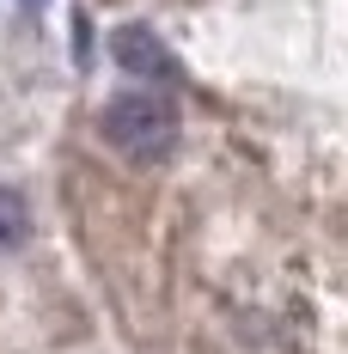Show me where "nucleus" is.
<instances>
[{
	"label": "nucleus",
	"mask_w": 348,
	"mask_h": 354,
	"mask_svg": "<svg viewBox=\"0 0 348 354\" xmlns=\"http://www.w3.org/2000/svg\"><path fill=\"white\" fill-rule=\"evenodd\" d=\"M110 62L122 73H135V80H177L172 49L147 31V25H122V31L110 37Z\"/></svg>",
	"instance_id": "nucleus-2"
},
{
	"label": "nucleus",
	"mask_w": 348,
	"mask_h": 354,
	"mask_svg": "<svg viewBox=\"0 0 348 354\" xmlns=\"http://www.w3.org/2000/svg\"><path fill=\"white\" fill-rule=\"evenodd\" d=\"M98 129H104V141L122 159L159 165V159H172V147H177V104L165 92H116L98 110Z\"/></svg>",
	"instance_id": "nucleus-1"
},
{
	"label": "nucleus",
	"mask_w": 348,
	"mask_h": 354,
	"mask_svg": "<svg viewBox=\"0 0 348 354\" xmlns=\"http://www.w3.org/2000/svg\"><path fill=\"white\" fill-rule=\"evenodd\" d=\"M25 232H31V202H25L19 189H6V183H0V257L25 245Z\"/></svg>",
	"instance_id": "nucleus-3"
}]
</instances>
